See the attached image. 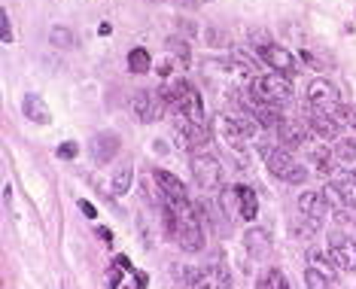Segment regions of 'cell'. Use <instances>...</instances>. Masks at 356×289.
I'll return each mask as SVG.
<instances>
[{
    "instance_id": "obj_17",
    "label": "cell",
    "mask_w": 356,
    "mask_h": 289,
    "mask_svg": "<svg viewBox=\"0 0 356 289\" xmlns=\"http://www.w3.org/2000/svg\"><path fill=\"white\" fill-rule=\"evenodd\" d=\"M152 176H156V183H159V189L165 198H186V186H183L180 176H174L171 171H161V167H156Z\"/></svg>"
},
{
    "instance_id": "obj_24",
    "label": "cell",
    "mask_w": 356,
    "mask_h": 289,
    "mask_svg": "<svg viewBox=\"0 0 356 289\" xmlns=\"http://www.w3.org/2000/svg\"><path fill=\"white\" fill-rule=\"evenodd\" d=\"M326 113L335 119L338 128H356V107H344V104H338V107L326 110Z\"/></svg>"
},
{
    "instance_id": "obj_31",
    "label": "cell",
    "mask_w": 356,
    "mask_h": 289,
    "mask_svg": "<svg viewBox=\"0 0 356 289\" xmlns=\"http://www.w3.org/2000/svg\"><path fill=\"white\" fill-rule=\"evenodd\" d=\"M311 222H317V220H311V216H305V220H298V222H296V235L311 238V235H314V226H311Z\"/></svg>"
},
{
    "instance_id": "obj_16",
    "label": "cell",
    "mask_w": 356,
    "mask_h": 289,
    "mask_svg": "<svg viewBox=\"0 0 356 289\" xmlns=\"http://www.w3.org/2000/svg\"><path fill=\"white\" fill-rule=\"evenodd\" d=\"M22 113H25L31 122H37V125H49L52 122L49 107H46V101L40 98V94H25V101H22Z\"/></svg>"
},
{
    "instance_id": "obj_37",
    "label": "cell",
    "mask_w": 356,
    "mask_h": 289,
    "mask_svg": "<svg viewBox=\"0 0 356 289\" xmlns=\"http://www.w3.org/2000/svg\"><path fill=\"white\" fill-rule=\"evenodd\" d=\"M95 231H98V238H101V240H107V244H113V231H110V229H104V226H98V229H95Z\"/></svg>"
},
{
    "instance_id": "obj_40",
    "label": "cell",
    "mask_w": 356,
    "mask_h": 289,
    "mask_svg": "<svg viewBox=\"0 0 356 289\" xmlns=\"http://www.w3.org/2000/svg\"><path fill=\"white\" fill-rule=\"evenodd\" d=\"M149 3H161V0H149Z\"/></svg>"
},
{
    "instance_id": "obj_27",
    "label": "cell",
    "mask_w": 356,
    "mask_h": 289,
    "mask_svg": "<svg viewBox=\"0 0 356 289\" xmlns=\"http://www.w3.org/2000/svg\"><path fill=\"white\" fill-rule=\"evenodd\" d=\"M168 49H171L180 61H189V43H186V40H180V37H168Z\"/></svg>"
},
{
    "instance_id": "obj_34",
    "label": "cell",
    "mask_w": 356,
    "mask_h": 289,
    "mask_svg": "<svg viewBox=\"0 0 356 289\" xmlns=\"http://www.w3.org/2000/svg\"><path fill=\"white\" fill-rule=\"evenodd\" d=\"M177 28H180L186 37H195V34H198V28L192 25V22H186V19H180V22H177Z\"/></svg>"
},
{
    "instance_id": "obj_28",
    "label": "cell",
    "mask_w": 356,
    "mask_h": 289,
    "mask_svg": "<svg viewBox=\"0 0 356 289\" xmlns=\"http://www.w3.org/2000/svg\"><path fill=\"white\" fill-rule=\"evenodd\" d=\"M204 37H207V43H210V49H222L225 43H229V37L222 34L220 28H207L204 31Z\"/></svg>"
},
{
    "instance_id": "obj_35",
    "label": "cell",
    "mask_w": 356,
    "mask_h": 289,
    "mask_svg": "<svg viewBox=\"0 0 356 289\" xmlns=\"http://www.w3.org/2000/svg\"><path fill=\"white\" fill-rule=\"evenodd\" d=\"M210 0H177V6H183V10H195V6H204Z\"/></svg>"
},
{
    "instance_id": "obj_8",
    "label": "cell",
    "mask_w": 356,
    "mask_h": 289,
    "mask_svg": "<svg viewBox=\"0 0 356 289\" xmlns=\"http://www.w3.org/2000/svg\"><path fill=\"white\" fill-rule=\"evenodd\" d=\"M180 85H183V98H180V110H177V113H183L189 122H204V104H201V94L186 83V79H180Z\"/></svg>"
},
{
    "instance_id": "obj_25",
    "label": "cell",
    "mask_w": 356,
    "mask_h": 289,
    "mask_svg": "<svg viewBox=\"0 0 356 289\" xmlns=\"http://www.w3.org/2000/svg\"><path fill=\"white\" fill-rule=\"evenodd\" d=\"M335 158L341 165H353L356 162V138H344V140H338V147H335Z\"/></svg>"
},
{
    "instance_id": "obj_3",
    "label": "cell",
    "mask_w": 356,
    "mask_h": 289,
    "mask_svg": "<svg viewBox=\"0 0 356 289\" xmlns=\"http://www.w3.org/2000/svg\"><path fill=\"white\" fill-rule=\"evenodd\" d=\"M268 171H271V176H277L283 183H293V186L307 180V171L302 165H296V158L289 156V149H271L268 152Z\"/></svg>"
},
{
    "instance_id": "obj_10",
    "label": "cell",
    "mask_w": 356,
    "mask_h": 289,
    "mask_svg": "<svg viewBox=\"0 0 356 289\" xmlns=\"http://www.w3.org/2000/svg\"><path fill=\"white\" fill-rule=\"evenodd\" d=\"M116 156H119V134L104 131V134H98V138L92 140V158L98 165H110Z\"/></svg>"
},
{
    "instance_id": "obj_9",
    "label": "cell",
    "mask_w": 356,
    "mask_h": 289,
    "mask_svg": "<svg viewBox=\"0 0 356 289\" xmlns=\"http://www.w3.org/2000/svg\"><path fill=\"white\" fill-rule=\"evenodd\" d=\"M307 262H311V268H317L329 283H338V262H335V256H332V250L311 247V250H307Z\"/></svg>"
},
{
    "instance_id": "obj_7",
    "label": "cell",
    "mask_w": 356,
    "mask_h": 289,
    "mask_svg": "<svg viewBox=\"0 0 356 289\" xmlns=\"http://www.w3.org/2000/svg\"><path fill=\"white\" fill-rule=\"evenodd\" d=\"M329 240H332L329 250H332V256H335L338 268H341V271H356V244H353V240L344 238V235H338V231Z\"/></svg>"
},
{
    "instance_id": "obj_2",
    "label": "cell",
    "mask_w": 356,
    "mask_h": 289,
    "mask_svg": "<svg viewBox=\"0 0 356 289\" xmlns=\"http://www.w3.org/2000/svg\"><path fill=\"white\" fill-rule=\"evenodd\" d=\"M192 176H195V183L204 192H216L222 186V165L216 156H210V152H198V156H192Z\"/></svg>"
},
{
    "instance_id": "obj_30",
    "label": "cell",
    "mask_w": 356,
    "mask_h": 289,
    "mask_svg": "<svg viewBox=\"0 0 356 289\" xmlns=\"http://www.w3.org/2000/svg\"><path fill=\"white\" fill-rule=\"evenodd\" d=\"M55 152H58V158H76V152H79V147H76V143H74V140H64V143H61V147H58V149H55Z\"/></svg>"
},
{
    "instance_id": "obj_11",
    "label": "cell",
    "mask_w": 356,
    "mask_h": 289,
    "mask_svg": "<svg viewBox=\"0 0 356 289\" xmlns=\"http://www.w3.org/2000/svg\"><path fill=\"white\" fill-rule=\"evenodd\" d=\"M298 210H302V216H311V220H326L329 216V198L323 195V192H305L302 198H298Z\"/></svg>"
},
{
    "instance_id": "obj_1",
    "label": "cell",
    "mask_w": 356,
    "mask_h": 289,
    "mask_svg": "<svg viewBox=\"0 0 356 289\" xmlns=\"http://www.w3.org/2000/svg\"><path fill=\"white\" fill-rule=\"evenodd\" d=\"M253 94L262 104H286L289 98H293V83H289V76L286 74H262V76H256L253 83Z\"/></svg>"
},
{
    "instance_id": "obj_39",
    "label": "cell",
    "mask_w": 356,
    "mask_h": 289,
    "mask_svg": "<svg viewBox=\"0 0 356 289\" xmlns=\"http://www.w3.org/2000/svg\"><path fill=\"white\" fill-rule=\"evenodd\" d=\"M98 34H101V37H110V34H113V28L107 25V22H104V25L98 28Z\"/></svg>"
},
{
    "instance_id": "obj_29",
    "label": "cell",
    "mask_w": 356,
    "mask_h": 289,
    "mask_svg": "<svg viewBox=\"0 0 356 289\" xmlns=\"http://www.w3.org/2000/svg\"><path fill=\"white\" fill-rule=\"evenodd\" d=\"M0 43H13V28H10V15L6 10H0Z\"/></svg>"
},
{
    "instance_id": "obj_19",
    "label": "cell",
    "mask_w": 356,
    "mask_h": 289,
    "mask_svg": "<svg viewBox=\"0 0 356 289\" xmlns=\"http://www.w3.org/2000/svg\"><path fill=\"white\" fill-rule=\"evenodd\" d=\"M216 128H220V134L232 143V147H238V149H241V147L247 143V134H244V128H241L238 119H232V116H220V119H216Z\"/></svg>"
},
{
    "instance_id": "obj_5",
    "label": "cell",
    "mask_w": 356,
    "mask_h": 289,
    "mask_svg": "<svg viewBox=\"0 0 356 289\" xmlns=\"http://www.w3.org/2000/svg\"><path fill=\"white\" fill-rule=\"evenodd\" d=\"M131 113L140 122H159L161 113H165V101H161L159 92H137L131 98Z\"/></svg>"
},
{
    "instance_id": "obj_23",
    "label": "cell",
    "mask_w": 356,
    "mask_h": 289,
    "mask_svg": "<svg viewBox=\"0 0 356 289\" xmlns=\"http://www.w3.org/2000/svg\"><path fill=\"white\" fill-rule=\"evenodd\" d=\"M49 43L55 46V49H74V46H76V37H74V31H70V28L55 25V28L49 31Z\"/></svg>"
},
{
    "instance_id": "obj_12",
    "label": "cell",
    "mask_w": 356,
    "mask_h": 289,
    "mask_svg": "<svg viewBox=\"0 0 356 289\" xmlns=\"http://www.w3.org/2000/svg\"><path fill=\"white\" fill-rule=\"evenodd\" d=\"M177 244H180L186 253H198L201 247H204V229H201V222H180V229H177Z\"/></svg>"
},
{
    "instance_id": "obj_13",
    "label": "cell",
    "mask_w": 356,
    "mask_h": 289,
    "mask_svg": "<svg viewBox=\"0 0 356 289\" xmlns=\"http://www.w3.org/2000/svg\"><path fill=\"white\" fill-rule=\"evenodd\" d=\"M244 247H247V253L253 256V259H262V256H268V250H271V235H268V229L250 226L247 235H244Z\"/></svg>"
},
{
    "instance_id": "obj_18",
    "label": "cell",
    "mask_w": 356,
    "mask_h": 289,
    "mask_svg": "<svg viewBox=\"0 0 356 289\" xmlns=\"http://www.w3.org/2000/svg\"><path fill=\"white\" fill-rule=\"evenodd\" d=\"M307 122H283L277 128V134H280V143L283 147H302V143L307 140Z\"/></svg>"
},
{
    "instance_id": "obj_21",
    "label": "cell",
    "mask_w": 356,
    "mask_h": 289,
    "mask_svg": "<svg viewBox=\"0 0 356 289\" xmlns=\"http://www.w3.org/2000/svg\"><path fill=\"white\" fill-rule=\"evenodd\" d=\"M131 183H134V167H131V162H125L119 171H113V183H110L113 195H128Z\"/></svg>"
},
{
    "instance_id": "obj_14",
    "label": "cell",
    "mask_w": 356,
    "mask_h": 289,
    "mask_svg": "<svg viewBox=\"0 0 356 289\" xmlns=\"http://www.w3.org/2000/svg\"><path fill=\"white\" fill-rule=\"evenodd\" d=\"M326 195H338L347 207H350V210H356V174H341V176H335V180L329 183Z\"/></svg>"
},
{
    "instance_id": "obj_36",
    "label": "cell",
    "mask_w": 356,
    "mask_h": 289,
    "mask_svg": "<svg viewBox=\"0 0 356 289\" xmlns=\"http://www.w3.org/2000/svg\"><path fill=\"white\" fill-rule=\"evenodd\" d=\"M113 265H119L122 271H134V268H131V259H128V256H116V262H113Z\"/></svg>"
},
{
    "instance_id": "obj_4",
    "label": "cell",
    "mask_w": 356,
    "mask_h": 289,
    "mask_svg": "<svg viewBox=\"0 0 356 289\" xmlns=\"http://www.w3.org/2000/svg\"><path fill=\"white\" fill-rule=\"evenodd\" d=\"M259 58H262L274 74H296L298 70V58L289 49H283L277 43H265L259 46Z\"/></svg>"
},
{
    "instance_id": "obj_26",
    "label": "cell",
    "mask_w": 356,
    "mask_h": 289,
    "mask_svg": "<svg viewBox=\"0 0 356 289\" xmlns=\"http://www.w3.org/2000/svg\"><path fill=\"white\" fill-rule=\"evenodd\" d=\"M305 283H307V289H332V283L320 274L317 268H307L305 271Z\"/></svg>"
},
{
    "instance_id": "obj_20",
    "label": "cell",
    "mask_w": 356,
    "mask_h": 289,
    "mask_svg": "<svg viewBox=\"0 0 356 289\" xmlns=\"http://www.w3.org/2000/svg\"><path fill=\"white\" fill-rule=\"evenodd\" d=\"M234 195H238L241 216H244V220H256V216H259V198H256V192L241 183V186H234Z\"/></svg>"
},
{
    "instance_id": "obj_22",
    "label": "cell",
    "mask_w": 356,
    "mask_h": 289,
    "mask_svg": "<svg viewBox=\"0 0 356 289\" xmlns=\"http://www.w3.org/2000/svg\"><path fill=\"white\" fill-rule=\"evenodd\" d=\"M149 67H152V55L143 49V46L128 52V70H131V74H149Z\"/></svg>"
},
{
    "instance_id": "obj_33",
    "label": "cell",
    "mask_w": 356,
    "mask_h": 289,
    "mask_svg": "<svg viewBox=\"0 0 356 289\" xmlns=\"http://www.w3.org/2000/svg\"><path fill=\"white\" fill-rule=\"evenodd\" d=\"M79 210H83L88 220H98V210H95V204H92V201H86V198H79Z\"/></svg>"
},
{
    "instance_id": "obj_41",
    "label": "cell",
    "mask_w": 356,
    "mask_h": 289,
    "mask_svg": "<svg viewBox=\"0 0 356 289\" xmlns=\"http://www.w3.org/2000/svg\"><path fill=\"white\" fill-rule=\"evenodd\" d=\"M353 174H356V171H353Z\"/></svg>"
},
{
    "instance_id": "obj_6",
    "label": "cell",
    "mask_w": 356,
    "mask_h": 289,
    "mask_svg": "<svg viewBox=\"0 0 356 289\" xmlns=\"http://www.w3.org/2000/svg\"><path fill=\"white\" fill-rule=\"evenodd\" d=\"M307 101H311L314 110H332V107H338V88H335V83L326 79V76L311 79V85H307Z\"/></svg>"
},
{
    "instance_id": "obj_38",
    "label": "cell",
    "mask_w": 356,
    "mask_h": 289,
    "mask_svg": "<svg viewBox=\"0 0 356 289\" xmlns=\"http://www.w3.org/2000/svg\"><path fill=\"white\" fill-rule=\"evenodd\" d=\"M147 283H149L147 274H137V289H147Z\"/></svg>"
},
{
    "instance_id": "obj_32",
    "label": "cell",
    "mask_w": 356,
    "mask_h": 289,
    "mask_svg": "<svg viewBox=\"0 0 356 289\" xmlns=\"http://www.w3.org/2000/svg\"><path fill=\"white\" fill-rule=\"evenodd\" d=\"M119 283H122V268H119V265H113L110 274H107V289H119Z\"/></svg>"
},
{
    "instance_id": "obj_15",
    "label": "cell",
    "mask_w": 356,
    "mask_h": 289,
    "mask_svg": "<svg viewBox=\"0 0 356 289\" xmlns=\"http://www.w3.org/2000/svg\"><path fill=\"white\" fill-rule=\"evenodd\" d=\"M307 128H311L320 140H332L338 134V122L326 113V110H314V113L307 116Z\"/></svg>"
}]
</instances>
